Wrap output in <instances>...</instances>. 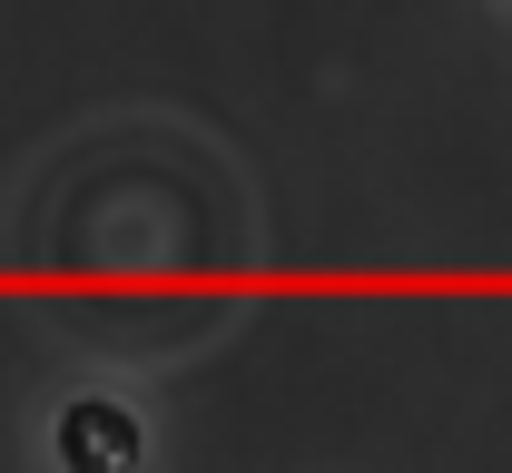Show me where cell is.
<instances>
[{
    "instance_id": "1",
    "label": "cell",
    "mask_w": 512,
    "mask_h": 473,
    "mask_svg": "<svg viewBox=\"0 0 512 473\" xmlns=\"http://www.w3.org/2000/svg\"><path fill=\"white\" fill-rule=\"evenodd\" d=\"M60 473H138V414L109 395H79L60 414Z\"/></svg>"
}]
</instances>
